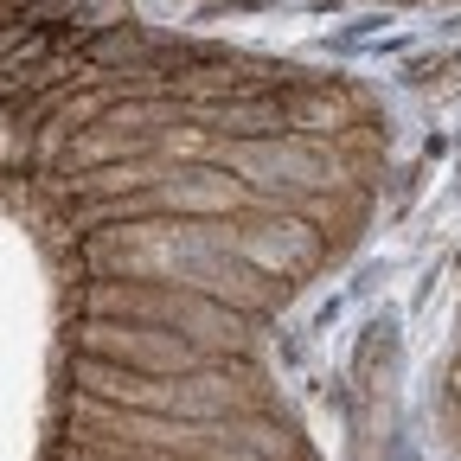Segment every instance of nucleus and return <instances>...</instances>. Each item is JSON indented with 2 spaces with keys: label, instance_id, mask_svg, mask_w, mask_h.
Wrapping results in <instances>:
<instances>
[{
  "label": "nucleus",
  "instance_id": "obj_1",
  "mask_svg": "<svg viewBox=\"0 0 461 461\" xmlns=\"http://www.w3.org/2000/svg\"><path fill=\"white\" fill-rule=\"evenodd\" d=\"M455 403H461V372H455Z\"/></svg>",
  "mask_w": 461,
  "mask_h": 461
}]
</instances>
